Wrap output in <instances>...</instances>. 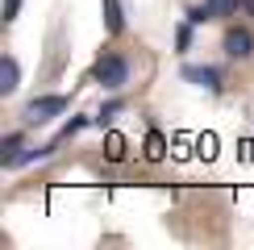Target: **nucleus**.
<instances>
[{"instance_id":"nucleus-1","label":"nucleus","mask_w":254,"mask_h":250,"mask_svg":"<svg viewBox=\"0 0 254 250\" xmlns=\"http://www.w3.org/2000/svg\"><path fill=\"white\" fill-rule=\"evenodd\" d=\"M92 79L104 83V88H121V83H129V62L121 55H104V59H96V67H92Z\"/></svg>"},{"instance_id":"nucleus-2","label":"nucleus","mask_w":254,"mask_h":250,"mask_svg":"<svg viewBox=\"0 0 254 250\" xmlns=\"http://www.w3.org/2000/svg\"><path fill=\"white\" fill-rule=\"evenodd\" d=\"M67 109V96H38V100H29L25 104V121L34 125V121H50L55 113Z\"/></svg>"},{"instance_id":"nucleus-3","label":"nucleus","mask_w":254,"mask_h":250,"mask_svg":"<svg viewBox=\"0 0 254 250\" xmlns=\"http://www.w3.org/2000/svg\"><path fill=\"white\" fill-rule=\"evenodd\" d=\"M225 55H229V59H250V55H254V38H250V29H242V25L225 29Z\"/></svg>"},{"instance_id":"nucleus-4","label":"nucleus","mask_w":254,"mask_h":250,"mask_svg":"<svg viewBox=\"0 0 254 250\" xmlns=\"http://www.w3.org/2000/svg\"><path fill=\"white\" fill-rule=\"evenodd\" d=\"M100 13H104V29H109L113 38L125 29V17H121V0H100Z\"/></svg>"},{"instance_id":"nucleus-5","label":"nucleus","mask_w":254,"mask_h":250,"mask_svg":"<svg viewBox=\"0 0 254 250\" xmlns=\"http://www.w3.org/2000/svg\"><path fill=\"white\" fill-rule=\"evenodd\" d=\"M184 79L200 83V88H221V71L217 67H184Z\"/></svg>"},{"instance_id":"nucleus-6","label":"nucleus","mask_w":254,"mask_h":250,"mask_svg":"<svg viewBox=\"0 0 254 250\" xmlns=\"http://www.w3.org/2000/svg\"><path fill=\"white\" fill-rule=\"evenodd\" d=\"M17 79H21L17 59H4L0 62V92H17Z\"/></svg>"},{"instance_id":"nucleus-7","label":"nucleus","mask_w":254,"mask_h":250,"mask_svg":"<svg viewBox=\"0 0 254 250\" xmlns=\"http://www.w3.org/2000/svg\"><path fill=\"white\" fill-rule=\"evenodd\" d=\"M204 4H208V13H213V17H229V13H238L242 0H204Z\"/></svg>"},{"instance_id":"nucleus-8","label":"nucleus","mask_w":254,"mask_h":250,"mask_svg":"<svg viewBox=\"0 0 254 250\" xmlns=\"http://www.w3.org/2000/svg\"><path fill=\"white\" fill-rule=\"evenodd\" d=\"M104 154H109L113 163L125 159V138H121V133H109V142H104Z\"/></svg>"},{"instance_id":"nucleus-9","label":"nucleus","mask_w":254,"mask_h":250,"mask_svg":"<svg viewBox=\"0 0 254 250\" xmlns=\"http://www.w3.org/2000/svg\"><path fill=\"white\" fill-rule=\"evenodd\" d=\"M163 154H167L163 133H150V138H146V159H163Z\"/></svg>"},{"instance_id":"nucleus-10","label":"nucleus","mask_w":254,"mask_h":250,"mask_svg":"<svg viewBox=\"0 0 254 250\" xmlns=\"http://www.w3.org/2000/svg\"><path fill=\"white\" fill-rule=\"evenodd\" d=\"M17 146H21V133H8V138H4V163L17 159Z\"/></svg>"},{"instance_id":"nucleus-11","label":"nucleus","mask_w":254,"mask_h":250,"mask_svg":"<svg viewBox=\"0 0 254 250\" xmlns=\"http://www.w3.org/2000/svg\"><path fill=\"white\" fill-rule=\"evenodd\" d=\"M117 113H121V100H113V104H104V109H100V117H96V121H100V125H109Z\"/></svg>"},{"instance_id":"nucleus-12","label":"nucleus","mask_w":254,"mask_h":250,"mask_svg":"<svg viewBox=\"0 0 254 250\" xmlns=\"http://www.w3.org/2000/svg\"><path fill=\"white\" fill-rule=\"evenodd\" d=\"M175 42H179V50H188V46H192V21H188V25H179Z\"/></svg>"},{"instance_id":"nucleus-13","label":"nucleus","mask_w":254,"mask_h":250,"mask_svg":"<svg viewBox=\"0 0 254 250\" xmlns=\"http://www.w3.org/2000/svg\"><path fill=\"white\" fill-rule=\"evenodd\" d=\"M208 17H213V13H208V4H204V8H192V13H188V21H192V25H204Z\"/></svg>"},{"instance_id":"nucleus-14","label":"nucleus","mask_w":254,"mask_h":250,"mask_svg":"<svg viewBox=\"0 0 254 250\" xmlns=\"http://www.w3.org/2000/svg\"><path fill=\"white\" fill-rule=\"evenodd\" d=\"M17 8H21V0H8V4H4V21H13V17H17Z\"/></svg>"},{"instance_id":"nucleus-15","label":"nucleus","mask_w":254,"mask_h":250,"mask_svg":"<svg viewBox=\"0 0 254 250\" xmlns=\"http://www.w3.org/2000/svg\"><path fill=\"white\" fill-rule=\"evenodd\" d=\"M242 8H246V13L254 17V0H242Z\"/></svg>"}]
</instances>
